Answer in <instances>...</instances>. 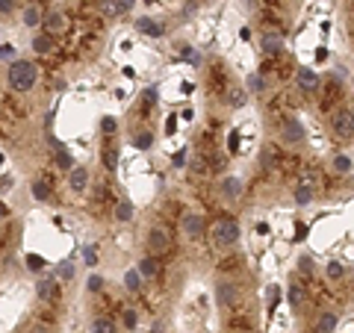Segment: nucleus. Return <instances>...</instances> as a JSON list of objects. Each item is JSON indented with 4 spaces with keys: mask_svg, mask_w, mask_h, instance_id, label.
<instances>
[{
    "mask_svg": "<svg viewBox=\"0 0 354 333\" xmlns=\"http://www.w3.org/2000/svg\"><path fill=\"white\" fill-rule=\"evenodd\" d=\"M6 80H9V89H15V92H30V89L35 86V80H39V68H35L30 59H15V62L9 65Z\"/></svg>",
    "mask_w": 354,
    "mask_h": 333,
    "instance_id": "obj_1",
    "label": "nucleus"
},
{
    "mask_svg": "<svg viewBox=\"0 0 354 333\" xmlns=\"http://www.w3.org/2000/svg\"><path fill=\"white\" fill-rule=\"evenodd\" d=\"M209 236H212V245H216V248H230L239 239V224L233 218H219L216 224H212Z\"/></svg>",
    "mask_w": 354,
    "mask_h": 333,
    "instance_id": "obj_2",
    "label": "nucleus"
},
{
    "mask_svg": "<svg viewBox=\"0 0 354 333\" xmlns=\"http://www.w3.org/2000/svg\"><path fill=\"white\" fill-rule=\"evenodd\" d=\"M168 248H171V233H168L165 227L154 224V227L148 230V251H151V256H160V254H165Z\"/></svg>",
    "mask_w": 354,
    "mask_h": 333,
    "instance_id": "obj_3",
    "label": "nucleus"
},
{
    "mask_svg": "<svg viewBox=\"0 0 354 333\" xmlns=\"http://www.w3.org/2000/svg\"><path fill=\"white\" fill-rule=\"evenodd\" d=\"M331 130H334L339 139H351V136H354V115L348 112V109H339V112H334V118H331Z\"/></svg>",
    "mask_w": 354,
    "mask_h": 333,
    "instance_id": "obj_4",
    "label": "nucleus"
},
{
    "mask_svg": "<svg viewBox=\"0 0 354 333\" xmlns=\"http://www.w3.org/2000/svg\"><path fill=\"white\" fill-rule=\"evenodd\" d=\"M280 133H283V142L287 144H301L304 142V124L298 121V118H283V124H280Z\"/></svg>",
    "mask_w": 354,
    "mask_h": 333,
    "instance_id": "obj_5",
    "label": "nucleus"
},
{
    "mask_svg": "<svg viewBox=\"0 0 354 333\" xmlns=\"http://www.w3.org/2000/svg\"><path fill=\"white\" fill-rule=\"evenodd\" d=\"M180 230H183L186 239H198L204 233V215L201 212H186L180 218Z\"/></svg>",
    "mask_w": 354,
    "mask_h": 333,
    "instance_id": "obj_6",
    "label": "nucleus"
},
{
    "mask_svg": "<svg viewBox=\"0 0 354 333\" xmlns=\"http://www.w3.org/2000/svg\"><path fill=\"white\" fill-rule=\"evenodd\" d=\"M219 195H222L225 201H239V198H242V180H239V177H222Z\"/></svg>",
    "mask_w": 354,
    "mask_h": 333,
    "instance_id": "obj_7",
    "label": "nucleus"
},
{
    "mask_svg": "<svg viewBox=\"0 0 354 333\" xmlns=\"http://www.w3.org/2000/svg\"><path fill=\"white\" fill-rule=\"evenodd\" d=\"M86 186H89V168H83V165L71 168L68 171V189L71 192H86Z\"/></svg>",
    "mask_w": 354,
    "mask_h": 333,
    "instance_id": "obj_8",
    "label": "nucleus"
},
{
    "mask_svg": "<svg viewBox=\"0 0 354 333\" xmlns=\"http://www.w3.org/2000/svg\"><path fill=\"white\" fill-rule=\"evenodd\" d=\"M216 301H219L222 307H233V304L239 301V292H236V286L222 280V283L216 286Z\"/></svg>",
    "mask_w": 354,
    "mask_h": 333,
    "instance_id": "obj_9",
    "label": "nucleus"
},
{
    "mask_svg": "<svg viewBox=\"0 0 354 333\" xmlns=\"http://www.w3.org/2000/svg\"><path fill=\"white\" fill-rule=\"evenodd\" d=\"M65 15L59 12V9H50V12H45V21H42V27H45V32H50V35H56V32H62L65 30Z\"/></svg>",
    "mask_w": 354,
    "mask_h": 333,
    "instance_id": "obj_10",
    "label": "nucleus"
},
{
    "mask_svg": "<svg viewBox=\"0 0 354 333\" xmlns=\"http://www.w3.org/2000/svg\"><path fill=\"white\" fill-rule=\"evenodd\" d=\"M295 80H298V86H301L304 92H316V89H319V74L310 71V68H298Z\"/></svg>",
    "mask_w": 354,
    "mask_h": 333,
    "instance_id": "obj_11",
    "label": "nucleus"
},
{
    "mask_svg": "<svg viewBox=\"0 0 354 333\" xmlns=\"http://www.w3.org/2000/svg\"><path fill=\"white\" fill-rule=\"evenodd\" d=\"M56 295H59V286H56V280H50V277L35 286V298H39V301H53Z\"/></svg>",
    "mask_w": 354,
    "mask_h": 333,
    "instance_id": "obj_12",
    "label": "nucleus"
},
{
    "mask_svg": "<svg viewBox=\"0 0 354 333\" xmlns=\"http://www.w3.org/2000/svg\"><path fill=\"white\" fill-rule=\"evenodd\" d=\"M136 30L145 32V35H154V39H160V35L165 32V27H162L160 21H151V18H139V21H136Z\"/></svg>",
    "mask_w": 354,
    "mask_h": 333,
    "instance_id": "obj_13",
    "label": "nucleus"
},
{
    "mask_svg": "<svg viewBox=\"0 0 354 333\" xmlns=\"http://www.w3.org/2000/svg\"><path fill=\"white\" fill-rule=\"evenodd\" d=\"M30 45H32L35 53H50V50H53V35H50V32H35Z\"/></svg>",
    "mask_w": 354,
    "mask_h": 333,
    "instance_id": "obj_14",
    "label": "nucleus"
},
{
    "mask_svg": "<svg viewBox=\"0 0 354 333\" xmlns=\"http://www.w3.org/2000/svg\"><path fill=\"white\" fill-rule=\"evenodd\" d=\"M30 195H32L35 201L45 204V201H50V186H48L45 180H32V183H30Z\"/></svg>",
    "mask_w": 354,
    "mask_h": 333,
    "instance_id": "obj_15",
    "label": "nucleus"
},
{
    "mask_svg": "<svg viewBox=\"0 0 354 333\" xmlns=\"http://www.w3.org/2000/svg\"><path fill=\"white\" fill-rule=\"evenodd\" d=\"M337 330V316L334 313H322L316 318V333H334Z\"/></svg>",
    "mask_w": 354,
    "mask_h": 333,
    "instance_id": "obj_16",
    "label": "nucleus"
},
{
    "mask_svg": "<svg viewBox=\"0 0 354 333\" xmlns=\"http://www.w3.org/2000/svg\"><path fill=\"white\" fill-rule=\"evenodd\" d=\"M100 159H103L106 171H115V168H118V147H115V144H106L103 154H100Z\"/></svg>",
    "mask_w": 354,
    "mask_h": 333,
    "instance_id": "obj_17",
    "label": "nucleus"
},
{
    "mask_svg": "<svg viewBox=\"0 0 354 333\" xmlns=\"http://www.w3.org/2000/svg\"><path fill=\"white\" fill-rule=\"evenodd\" d=\"M42 21H45V15H42V9L35 6V3L24 9V27H39Z\"/></svg>",
    "mask_w": 354,
    "mask_h": 333,
    "instance_id": "obj_18",
    "label": "nucleus"
},
{
    "mask_svg": "<svg viewBox=\"0 0 354 333\" xmlns=\"http://www.w3.org/2000/svg\"><path fill=\"white\" fill-rule=\"evenodd\" d=\"M92 333H115V321L106 316H95L92 321Z\"/></svg>",
    "mask_w": 354,
    "mask_h": 333,
    "instance_id": "obj_19",
    "label": "nucleus"
},
{
    "mask_svg": "<svg viewBox=\"0 0 354 333\" xmlns=\"http://www.w3.org/2000/svg\"><path fill=\"white\" fill-rule=\"evenodd\" d=\"M130 218H133V204L130 198H121L115 204V221H130Z\"/></svg>",
    "mask_w": 354,
    "mask_h": 333,
    "instance_id": "obj_20",
    "label": "nucleus"
},
{
    "mask_svg": "<svg viewBox=\"0 0 354 333\" xmlns=\"http://www.w3.org/2000/svg\"><path fill=\"white\" fill-rule=\"evenodd\" d=\"M151 144H154V133H148V130H142V133L133 136V147H136V151H148Z\"/></svg>",
    "mask_w": 354,
    "mask_h": 333,
    "instance_id": "obj_21",
    "label": "nucleus"
},
{
    "mask_svg": "<svg viewBox=\"0 0 354 333\" xmlns=\"http://www.w3.org/2000/svg\"><path fill=\"white\" fill-rule=\"evenodd\" d=\"M313 201V186H310V183H301V186L295 189V204L298 206H307Z\"/></svg>",
    "mask_w": 354,
    "mask_h": 333,
    "instance_id": "obj_22",
    "label": "nucleus"
},
{
    "mask_svg": "<svg viewBox=\"0 0 354 333\" xmlns=\"http://www.w3.org/2000/svg\"><path fill=\"white\" fill-rule=\"evenodd\" d=\"M280 48H283V39H280V35H272V32L263 35V50H266V53H277Z\"/></svg>",
    "mask_w": 354,
    "mask_h": 333,
    "instance_id": "obj_23",
    "label": "nucleus"
},
{
    "mask_svg": "<svg viewBox=\"0 0 354 333\" xmlns=\"http://www.w3.org/2000/svg\"><path fill=\"white\" fill-rule=\"evenodd\" d=\"M142 274H139V269H130V271H124V289H130V292H139L142 286Z\"/></svg>",
    "mask_w": 354,
    "mask_h": 333,
    "instance_id": "obj_24",
    "label": "nucleus"
},
{
    "mask_svg": "<svg viewBox=\"0 0 354 333\" xmlns=\"http://www.w3.org/2000/svg\"><path fill=\"white\" fill-rule=\"evenodd\" d=\"M139 274H142V277H154V274H157V260H154V256L139 260Z\"/></svg>",
    "mask_w": 354,
    "mask_h": 333,
    "instance_id": "obj_25",
    "label": "nucleus"
},
{
    "mask_svg": "<svg viewBox=\"0 0 354 333\" xmlns=\"http://www.w3.org/2000/svg\"><path fill=\"white\" fill-rule=\"evenodd\" d=\"M287 301H290V307H292V310H298V307L304 304V292H301V286H290Z\"/></svg>",
    "mask_w": 354,
    "mask_h": 333,
    "instance_id": "obj_26",
    "label": "nucleus"
},
{
    "mask_svg": "<svg viewBox=\"0 0 354 333\" xmlns=\"http://www.w3.org/2000/svg\"><path fill=\"white\" fill-rule=\"evenodd\" d=\"M56 162H59V168H77V162H74V157H71L68 151H65V147H59V151H56Z\"/></svg>",
    "mask_w": 354,
    "mask_h": 333,
    "instance_id": "obj_27",
    "label": "nucleus"
},
{
    "mask_svg": "<svg viewBox=\"0 0 354 333\" xmlns=\"http://www.w3.org/2000/svg\"><path fill=\"white\" fill-rule=\"evenodd\" d=\"M331 165H334V171H337V174H348V171H351V159H348L345 154H337Z\"/></svg>",
    "mask_w": 354,
    "mask_h": 333,
    "instance_id": "obj_28",
    "label": "nucleus"
},
{
    "mask_svg": "<svg viewBox=\"0 0 354 333\" xmlns=\"http://www.w3.org/2000/svg\"><path fill=\"white\" fill-rule=\"evenodd\" d=\"M27 269L30 271H45V256H39V254H27Z\"/></svg>",
    "mask_w": 354,
    "mask_h": 333,
    "instance_id": "obj_29",
    "label": "nucleus"
},
{
    "mask_svg": "<svg viewBox=\"0 0 354 333\" xmlns=\"http://www.w3.org/2000/svg\"><path fill=\"white\" fill-rule=\"evenodd\" d=\"M71 277H74V263H59L56 266V280H71Z\"/></svg>",
    "mask_w": 354,
    "mask_h": 333,
    "instance_id": "obj_30",
    "label": "nucleus"
},
{
    "mask_svg": "<svg viewBox=\"0 0 354 333\" xmlns=\"http://www.w3.org/2000/svg\"><path fill=\"white\" fill-rule=\"evenodd\" d=\"M248 92H254V95L266 92V83H263L260 74H248Z\"/></svg>",
    "mask_w": 354,
    "mask_h": 333,
    "instance_id": "obj_31",
    "label": "nucleus"
},
{
    "mask_svg": "<svg viewBox=\"0 0 354 333\" xmlns=\"http://www.w3.org/2000/svg\"><path fill=\"white\" fill-rule=\"evenodd\" d=\"M266 304H269V313H274V307L280 304V286H272L266 292Z\"/></svg>",
    "mask_w": 354,
    "mask_h": 333,
    "instance_id": "obj_32",
    "label": "nucleus"
},
{
    "mask_svg": "<svg viewBox=\"0 0 354 333\" xmlns=\"http://www.w3.org/2000/svg\"><path fill=\"white\" fill-rule=\"evenodd\" d=\"M115 130H118V121H115L113 115H106V118H100V133H103V136H113Z\"/></svg>",
    "mask_w": 354,
    "mask_h": 333,
    "instance_id": "obj_33",
    "label": "nucleus"
},
{
    "mask_svg": "<svg viewBox=\"0 0 354 333\" xmlns=\"http://www.w3.org/2000/svg\"><path fill=\"white\" fill-rule=\"evenodd\" d=\"M103 12H106V15H121V12H124L121 0H103Z\"/></svg>",
    "mask_w": 354,
    "mask_h": 333,
    "instance_id": "obj_34",
    "label": "nucleus"
},
{
    "mask_svg": "<svg viewBox=\"0 0 354 333\" xmlns=\"http://www.w3.org/2000/svg\"><path fill=\"white\" fill-rule=\"evenodd\" d=\"M83 263L86 266H97V251H95V245H86L83 248Z\"/></svg>",
    "mask_w": 354,
    "mask_h": 333,
    "instance_id": "obj_35",
    "label": "nucleus"
},
{
    "mask_svg": "<svg viewBox=\"0 0 354 333\" xmlns=\"http://www.w3.org/2000/svg\"><path fill=\"white\" fill-rule=\"evenodd\" d=\"M177 53H180L183 59H189L192 65H198V62H201V56H198V53H195V48H189V45H183V48L177 50Z\"/></svg>",
    "mask_w": 354,
    "mask_h": 333,
    "instance_id": "obj_36",
    "label": "nucleus"
},
{
    "mask_svg": "<svg viewBox=\"0 0 354 333\" xmlns=\"http://www.w3.org/2000/svg\"><path fill=\"white\" fill-rule=\"evenodd\" d=\"M325 271H328V277H331V280H339V277H342V263H337V260H331Z\"/></svg>",
    "mask_w": 354,
    "mask_h": 333,
    "instance_id": "obj_37",
    "label": "nucleus"
},
{
    "mask_svg": "<svg viewBox=\"0 0 354 333\" xmlns=\"http://www.w3.org/2000/svg\"><path fill=\"white\" fill-rule=\"evenodd\" d=\"M136 324H139V313L136 310H124V327L127 330H136Z\"/></svg>",
    "mask_w": 354,
    "mask_h": 333,
    "instance_id": "obj_38",
    "label": "nucleus"
},
{
    "mask_svg": "<svg viewBox=\"0 0 354 333\" xmlns=\"http://www.w3.org/2000/svg\"><path fill=\"white\" fill-rule=\"evenodd\" d=\"M86 289H89V292H100V289H103V277H100V274H92V277L86 280Z\"/></svg>",
    "mask_w": 354,
    "mask_h": 333,
    "instance_id": "obj_39",
    "label": "nucleus"
},
{
    "mask_svg": "<svg viewBox=\"0 0 354 333\" xmlns=\"http://www.w3.org/2000/svg\"><path fill=\"white\" fill-rule=\"evenodd\" d=\"M12 56H15V45H0V59L9 62Z\"/></svg>",
    "mask_w": 354,
    "mask_h": 333,
    "instance_id": "obj_40",
    "label": "nucleus"
},
{
    "mask_svg": "<svg viewBox=\"0 0 354 333\" xmlns=\"http://www.w3.org/2000/svg\"><path fill=\"white\" fill-rule=\"evenodd\" d=\"M142 97H145V103H148V106L160 100V95H157V89H145V92H142Z\"/></svg>",
    "mask_w": 354,
    "mask_h": 333,
    "instance_id": "obj_41",
    "label": "nucleus"
},
{
    "mask_svg": "<svg viewBox=\"0 0 354 333\" xmlns=\"http://www.w3.org/2000/svg\"><path fill=\"white\" fill-rule=\"evenodd\" d=\"M304 239H307V224L295 221V242H304Z\"/></svg>",
    "mask_w": 354,
    "mask_h": 333,
    "instance_id": "obj_42",
    "label": "nucleus"
},
{
    "mask_svg": "<svg viewBox=\"0 0 354 333\" xmlns=\"http://www.w3.org/2000/svg\"><path fill=\"white\" fill-rule=\"evenodd\" d=\"M242 103H245V92H239V89L230 92V106H242Z\"/></svg>",
    "mask_w": 354,
    "mask_h": 333,
    "instance_id": "obj_43",
    "label": "nucleus"
},
{
    "mask_svg": "<svg viewBox=\"0 0 354 333\" xmlns=\"http://www.w3.org/2000/svg\"><path fill=\"white\" fill-rule=\"evenodd\" d=\"M174 130H177V115H168L165 118V136H174Z\"/></svg>",
    "mask_w": 354,
    "mask_h": 333,
    "instance_id": "obj_44",
    "label": "nucleus"
},
{
    "mask_svg": "<svg viewBox=\"0 0 354 333\" xmlns=\"http://www.w3.org/2000/svg\"><path fill=\"white\" fill-rule=\"evenodd\" d=\"M298 269H301L304 274H310V271H313V260H310V256H301V260H298Z\"/></svg>",
    "mask_w": 354,
    "mask_h": 333,
    "instance_id": "obj_45",
    "label": "nucleus"
},
{
    "mask_svg": "<svg viewBox=\"0 0 354 333\" xmlns=\"http://www.w3.org/2000/svg\"><path fill=\"white\" fill-rule=\"evenodd\" d=\"M15 6V0H0V15H9Z\"/></svg>",
    "mask_w": 354,
    "mask_h": 333,
    "instance_id": "obj_46",
    "label": "nucleus"
},
{
    "mask_svg": "<svg viewBox=\"0 0 354 333\" xmlns=\"http://www.w3.org/2000/svg\"><path fill=\"white\" fill-rule=\"evenodd\" d=\"M171 162H174V165H177V168H180V165H183V162H186V151H177V154H174V159H171Z\"/></svg>",
    "mask_w": 354,
    "mask_h": 333,
    "instance_id": "obj_47",
    "label": "nucleus"
},
{
    "mask_svg": "<svg viewBox=\"0 0 354 333\" xmlns=\"http://www.w3.org/2000/svg\"><path fill=\"white\" fill-rule=\"evenodd\" d=\"M325 59H328V48H319L316 50V62H325Z\"/></svg>",
    "mask_w": 354,
    "mask_h": 333,
    "instance_id": "obj_48",
    "label": "nucleus"
},
{
    "mask_svg": "<svg viewBox=\"0 0 354 333\" xmlns=\"http://www.w3.org/2000/svg\"><path fill=\"white\" fill-rule=\"evenodd\" d=\"M230 151H239V133H230Z\"/></svg>",
    "mask_w": 354,
    "mask_h": 333,
    "instance_id": "obj_49",
    "label": "nucleus"
},
{
    "mask_svg": "<svg viewBox=\"0 0 354 333\" xmlns=\"http://www.w3.org/2000/svg\"><path fill=\"white\" fill-rule=\"evenodd\" d=\"M239 39H245V42H248V39H251V30L242 27V30H239Z\"/></svg>",
    "mask_w": 354,
    "mask_h": 333,
    "instance_id": "obj_50",
    "label": "nucleus"
},
{
    "mask_svg": "<svg viewBox=\"0 0 354 333\" xmlns=\"http://www.w3.org/2000/svg\"><path fill=\"white\" fill-rule=\"evenodd\" d=\"M6 215H9V209H6V204H3V201H0V221H3Z\"/></svg>",
    "mask_w": 354,
    "mask_h": 333,
    "instance_id": "obj_51",
    "label": "nucleus"
},
{
    "mask_svg": "<svg viewBox=\"0 0 354 333\" xmlns=\"http://www.w3.org/2000/svg\"><path fill=\"white\" fill-rule=\"evenodd\" d=\"M121 6H124V12H127V9L133 6V0H121Z\"/></svg>",
    "mask_w": 354,
    "mask_h": 333,
    "instance_id": "obj_52",
    "label": "nucleus"
},
{
    "mask_svg": "<svg viewBox=\"0 0 354 333\" xmlns=\"http://www.w3.org/2000/svg\"><path fill=\"white\" fill-rule=\"evenodd\" d=\"M145 3H154V0H145Z\"/></svg>",
    "mask_w": 354,
    "mask_h": 333,
    "instance_id": "obj_53",
    "label": "nucleus"
}]
</instances>
